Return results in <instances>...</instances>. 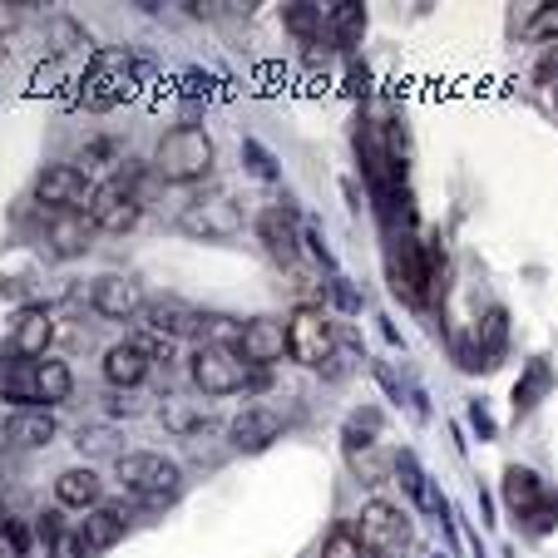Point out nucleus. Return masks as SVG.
<instances>
[{
	"instance_id": "21",
	"label": "nucleus",
	"mask_w": 558,
	"mask_h": 558,
	"mask_svg": "<svg viewBox=\"0 0 558 558\" xmlns=\"http://www.w3.org/2000/svg\"><path fill=\"white\" fill-rule=\"evenodd\" d=\"M396 474H401V485H405V495L415 499V505L425 509V514H445V495L430 485V474L421 470V460H415L411 450H401L396 454Z\"/></svg>"
},
{
	"instance_id": "27",
	"label": "nucleus",
	"mask_w": 558,
	"mask_h": 558,
	"mask_svg": "<svg viewBox=\"0 0 558 558\" xmlns=\"http://www.w3.org/2000/svg\"><path fill=\"white\" fill-rule=\"evenodd\" d=\"M322 558H371V554L361 548L356 529H351V524H337V529L327 534V544H322Z\"/></svg>"
},
{
	"instance_id": "19",
	"label": "nucleus",
	"mask_w": 558,
	"mask_h": 558,
	"mask_svg": "<svg viewBox=\"0 0 558 558\" xmlns=\"http://www.w3.org/2000/svg\"><path fill=\"white\" fill-rule=\"evenodd\" d=\"M347 464L356 470L361 485H386V474H390V464L376 454V440H371V435H361L356 421L347 425Z\"/></svg>"
},
{
	"instance_id": "4",
	"label": "nucleus",
	"mask_w": 558,
	"mask_h": 558,
	"mask_svg": "<svg viewBox=\"0 0 558 558\" xmlns=\"http://www.w3.org/2000/svg\"><path fill=\"white\" fill-rule=\"evenodd\" d=\"M134 95V60L124 50H99L85 70V105L89 109H114Z\"/></svg>"
},
{
	"instance_id": "12",
	"label": "nucleus",
	"mask_w": 558,
	"mask_h": 558,
	"mask_svg": "<svg viewBox=\"0 0 558 558\" xmlns=\"http://www.w3.org/2000/svg\"><path fill=\"white\" fill-rule=\"evenodd\" d=\"M89 306H95L99 316H109V322H129L134 312H144V292H138L134 277H124V272H105V277H95Z\"/></svg>"
},
{
	"instance_id": "20",
	"label": "nucleus",
	"mask_w": 558,
	"mask_h": 558,
	"mask_svg": "<svg viewBox=\"0 0 558 558\" xmlns=\"http://www.w3.org/2000/svg\"><path fill=\"white\" fill-rule=\"evenodd\" d=\"M548 499V489H544V480H538L534 470H524V464H509L505 470V505L514 509L519 519H529L538 505Z\"/></svg>"
},
{
	"instance_id": "16",
	"label": "nucleus",
	"mask_w": 558,
	"mask_h": 558,
	"mask_svg": "<svg viewBox=\"0 0 558 558\" xmlns=\"http://www.w3.org/2000/svg\"><path fill=\"white\" fill-rule=\"evenodd\" d=\"M148 366H154V361H148L144 351L134 347V341H119V347H109V351H105V380H109L114 390H134V386H144Z\"/></svg>"
},
{
	"instance_id": "32",
	"label": "nucleus",
	"mask_w": 558,
	"mask_h": 558,
	"mask_svg": "<svg viewBox=\"0 0 558 558\" xmlns=\"http://www.w3.org/2000/svg\"><path fill=\"white\" fill-rule=\"evenodd\" d=\"M505 351V312H489L485 316V347H480V356H499Z\"/></svg>"
},
{
	"instance_id": "9",
	"label": "nucleus",
	"mask_w": 558,
	"mask_h": 558,
	"mask_svg": "<svg viewBox=\"0 0 558 558\" xmlns=\"http://www.w3.org/2000/svg\"><path fill=\"white\" fill-rule=\"evenodd\" d=\"M138 213H144V203H138V189L129 179H109L89 203V222L99 232H129L138 222Z\"/></svg>"
},
{
	"instance_id": "36",
	"label": "nucleus",
	"mask_w": 558,
	"mask_h": 558,
	"mask_svg": "<svg viewBox=\"0 0 558 558\" xmlns=\"http://www.w3.org/2000/svg\"><path fill=\"white\" fill-rule=\"evenodd\" d=\"M247 158H253V169L263 173V179H277V169L267 163V154H263V144H247Z\"/></svg>"
},
{
	"instance_id": "11",
	"label": "nucleus",
	"mask_w": 558,
	"mask_h": 558,
	"mask_svg": "<svg viewBox=\"0 0 558 558\" xmlns=\"http://www.w3.org/2000/svg\"><path fill=\"white\" fill-rule=\"evenodd\" d=\"M232 351L243 356V366H272L287 351V327L277 316H253V322L238 331V347Z\"/></svg>"
},
{
	"instance_id": "31",
	"label": "nucleus",
	"mask_w": 558,
	"mask_h": 558,
	"mask_svg": "<svg viewBox=\"0 0 558 558\" xmlns=\"http://www.w3.org/2000/svg\"><path fill=\"white\" fill-rule=\"evenodd\" d=\"M129 341H134V347L144 351L148 361H169V356H173V341H169V337H158V331H148V327L138 331V337H129Z\"/></svg>"
},
{
	"instance_id": "29",
	"label": "nucleus",
	"mask_w": 558,
	"mask_h": 558,
	"mask_svg": "<svg viewBox=\"0 0 558 558\" xmlns=\"http://www.w3.org/2000/svg\"><path fill=\"white\" fill-rule=\"evenodd\" d=\"M25 548H31V529L5 519L0 524V558H25Z\"/></svg>"
},
{
	"instance_id": "30",
	"label": "nucleus",
	"mask_w": 558,
	"mask_h": 558,
	"mask_svg": "<svg viewBox=\"0 0 558 558\" xmlns=\"http://www.w3.org/2000/svg\"><path fill=\"white\" fill-rule=\"evenodd\" d=\"M45 544H50V558H85L89 548H85V538H80V529H60V534L54 538H45Z\"/></svg>"
},
{
	"instance_id": "35",
	"label": "nucleus",
	"mask_w": 558,
	"mask_h": 558,
	"mask_svg": "<svg viewBox=\"0 0 558 558\" xmlns=\"http://www.w3.org/2000/svg\"><path fill=\"white\" fill-rule=\"evenodd\" d=\"M80 450H114V435L109 430H80Z\"/></svg>"
},
{
	"instance_id": "25",
	"label": "nucleus",
	"mask_w": 558,
	"mask_h": 558,
	"mask_svg": "<svg viewBox=\"0 0 558 558\" xmlns=\"http://www.w3.org/2000/svg\"><path fill=\"white\" fill-rule=\"evenodd\" d=\"M89 232H95V222H89V218H74V213H70L64 222H54V228H50L54 253H60V257L85 253V247H89Z\"/></svg>"
},
{
	"instance_id": "15",
	"label": "nucleus",
	"mask_w": 558,
	"mask_h": 558,
	"mask_svg": "<svg viewBox=\"0 0 558 558\" xmlns=\"http://www.w3.org/2000/svg\"><path fill=\"white\" fill-rule=\"evenodd\" d=\"M54 415L45 411V405H25V411H15L11 421L0 425V440L5 445H15V450H40V445H50L54 440Z\"/></svg>"
},
{
	"instance_id": "2",
	"label": "nucleus",
	"mask_w": 558,
	"mask_h": 558,
	"mask_svg": "<svg viewBox=\"0 0 558 558\" xmlns=\"http://www.w3.org/2000/svg\"><path fill=\"white\" fill-rule=\"evenodd\" d=\"M114 480L144 505H169L183 485V470L158 450H138V454H119L114 460Z\"/></svg>"
},
{
	"instance_id": "18",
	"label": "nucleus",
	"mask_w": 558,
	"mask_h": 558,
	"mask_svg": "<svg viewBox=\"0 0 558 558\" xmlns=\"http://www.w3.org/2000/svg\"><path fill=\"white\" fill-rule=\"evenodd\" d=\"M124 534H129V519H124V509H114V505L89 509L85 524H80V538H85L89 554H105V548H114Z\"/></svg>"
},
{
	"instance_id": "17",
	"label": "nucleus",
	"mask_w": 558,
	"mask_h": 558,
	"mask_svg": "<svg viewBox=\"0 0 558 558\" xmlns=\"http://www.w3.org/2000/svg\"><path fill=\"white\" fill-rule=\"evenodd\" d=\"M54 499H60L64 509H99V499H105V480H99L89 464L64 470L60 480H54Z\"/></svg>"
},
{
	"instance_id": "3",
	"label": "nucleus",
	"mask_w": 558,
	"mask_h": 558,
	"mask_svg": "<svg viewBox=\"0 0 558 558\" xmlns=\"http://www.w3.org/2000/svg\"><path fill=\"white\" fill-rule=\"evenodd\" d=\"M331 351H337V327L322 306H296L292 322H287V356L296 366H327Z\"/></svg>"
},
{
	"instance_id": "26",
	"label": "nucleus",
	"mask_w": 558,
	"mask_h": 558,
	"mask_svg": "<svg viewBox=\"0 0 558 558\" xmlns=\"http://www.w3.org/2000/svg\"><path fill=\"white\" fill-rule=\"evenodd\" d=\"M548 380H554V376H548V361H534V366L524 371V380L514 386V411H534L538 396L548 390Z\"/></svg>"
},
{
	"instance_id": "13",
	"label": "nucleus",
	"mask_w": 558,
	"mask_h": 558,
	"mask_svg": "<svg viewBox=\"0 0 558 558\" xmlns=\"http://www.w3.org/2000/svg\"><path fill=\"white\" fill-rule=\"evenodd\" d=\"M277 435H282V415L267 411V405H247V411L228 425V440L238 454H263Z\"/></svg>"
},
{
	"instance_id": "10",
	"label": "nucleus",
	"mask_w": 558,
	"mask_h": 558,
	"mask_svg": "<svg viewBox=\"0 0 558 558\" xmlns=\"http://www.w3.org/2000/svg\"><path fill=\"white\" fill-rule=\"evenodd\" d=\"M203 322H208V316H203L198 306L179 302V296H158V302H144V327L158 331V337H169V341L203 337Z\"/></svg>"
},
{
	"instance_id": "14",
	"label": "nucleus",
	"mask_w": 558,
	"mask_h": 558,
	"mask_svg": "<svg viewBox=\"0 0 558 558\" xmlns=\"http://www.w3.org/2000/svg\"><path fill=\"white\" fill-rule=\"evenodd\" d=\"M54 341V316L45 306H21L11 322V351L21 361H40L45 347Z\"/></svg>"
},
{
	"instance_id": "7",
	"label": "nucleus",
	"mask_w": 558,
	"mask_h": 558,
	"mask_svg": "<svg viewBox=\"0 0 558 558\" xmlns=\"http://www.w3.org/2000/svg\"><path fill=\"white\" fill-rule=\"evenodd\" d=\"M95 183H89L85 169H74V163H54L35 179V198L54 213H85L89 218V203H95Z\"/></svg>"
},
{
	"instance_id": "28",
	"label": "nucleus",
	"mask_w": 558,
	"mask_h": 558,
	"mask_svg": "<svg viewBox=\"0 0 558 558\" xmlns=\"http://www.w3.org/2000/svg\"><path fill=\"white\" fill-rule=\"evenodd\" d=\"M327 21H331V31H337L347 45L356 40L361 31H366V15H361V5H337V11H331Z\"/></svg>"
},
{
	"instance_id": "8",
	"label": "nucleus",
	"mask_w": 558,
	"mask_h": 558,
	"mask_svg": "<svg viewBox=\"0 0 558 558\" xmlns=\"http://www.w3.org/2000/svg\"><path fill=\"white\" fill-rule=\"evenodd\" d=\"M179 228L189 232V238H203V243H228V238L243 232V208L232 198H222V193H213V198H198L183 208Z\"/></svg>"
},
{
	"instance_id": "1",
	"label": "nucleus",
	"mask_w": 558,
	"mask_h": 558,
	"mask_svg": "<svg viewBox=\"0 0 558 558\" xmlns=\"http://www.w3.org/2000/svg\"><path fill=\"white\" fill-rule=\"evenodd\" d=\"M154 169L158 179L169 183H198L213 173V138L203 124H173L169 134L158 138V154H154Z\"/></svg>"
},
{
	"instance_id": "23",
	"label": "nucleus",
	"mask_w": 558,
	"mask_h": 558,
	"mask_svg": "<svg viewBox=\"0 0 558 558\" xmlns=\"http://www.w3.org/2000/svg\"><path fill=\"white\" fill-rule=\"evenodd\" d=\"M70 390H74V376H70V366L64 361H35V401L50 411V405H60V401H70Z\"/></svg>"
},
{
	"instance_id": "37",
	"label": "nucleus",
	"mask_w": 558,
	"mask_h": 558,
	"mask_svg": "<svg viewBox=\"0 0 558 558\" xmlns=\"http://www.w3.org/2000/svg\"><path fill=\"white\" fill-rule=\"evenodd\" d=\"M0 524H5V509H0Z\"/></svg>"
},
{
	"instance_id": "22",
	"label": "nucleus",
	"mask_w": 558,
	"mask_h": 558,
	"mask_svg": "<svg viewBox=\"0 0 558 558\" xmlns=\"http://www.w3.org/2000/svg\"><path fill=\"white\" fill-rule=\"evenodd\" d=\"M257 232H263V243L272 257H282V263H292L296 257V243H302V232H296L292 213L287 208H267L263 218H257Z\"/></svg>"
},
{
	"instance_id": "5",
	"label": "nucleus",
	"mask_w": 558,
	"mask_h": 558,
	"mask_svg": "<svg viewBox=\"0 0 558 558\" xmlns=\"http://www.w3.org/2000/svg\"><path fill=\"white\" fill-rule=\"evenodd\" d=\"M189 376H193V386H198L203 396H238V390L247 386L243 356H238L232 347H213V341H203V347L193 351Z\"/></svg>"
},
{
	"instance_id": "6",
	"label": "nucleus",
	"mask_w": 558,
	"mask_h": 558,
	"mask_svg": "<svg viewBox=\"0 0 558 558\" xmlns=\"http://www.w3.org/2000/svg\"><path fill=\"white\" fill-rule=\"evenodd\" d=\"M356 538L371 558H390V554H401V548L411 544V519H405V509L386 505V499H371V505L361 509Z\"/></svg>"
},
{
	"instance_id": "34",
	"label": "nucleus",
	"mask_w": 558,
	"mask_h": 558,
	"mask_svg": "<svg viewBox=\"0 0 558 558\" xmlns=\"http://www.w3.org/2000/svg\"><path fill=\"white\" fill-rule=\"evenodd\" d=\"M529 35H558V5H544V11L529 21Z\"/></svg>"
},
{
	"instance_id": "33",
	"label": "nucleus",
	"mask_w": 558,
	"mask_h": 558,
	"mask_svg": "<svg viewBox=\"0 0 558 558\" xmlns=\"http://www.w3.org/2000/svg\"><path fill=\"white\" fill-rule=\"evenodd\" d=\"M287 25H292L296 35H312V31H322V11H306V5H296V11H287Z\"/></svg>"
},
{
	"instance_id": "24",
	"label": "nucleus",
	"mask_w": 558,
	"mask_h": 558,
	"mask_svg": "<svg viewBox=\"0 0 558 558\" xmlns=\"http://www.w3.org/2000/svg\"><path fill=\"white\" fill-rule=\"evenodd\" d=\"M158 415H163V425H169L173 435H193V430H203V425H208V405H203V401H183V396H169Z\"/></svg>"
}]
</instances>
